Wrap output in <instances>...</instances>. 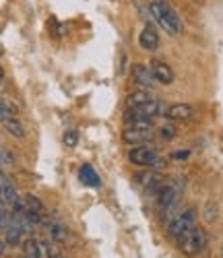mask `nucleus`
I'll return each instance as SVG.
<instances>
[{
    "label": "nucleus",
    "instance_id": "obj_16",
    "mask_svg": "<svg viewBox=\"0 0 223 258\" xmlns=\"http://www.w3.org/2000/svg\"><path fill=\"white\" fill-rule=\"evenodd\" d=\"M149 99H151L149 91H147V89H139V91L130 93V95L126 97V107H137V105H141V103H145V101H149Z\"/></svg>",
    "mask_w": 223,
    "mask_h": 258
},
{
    "label": "nucleus",
    "instance_id": "obj_17",
    "mask_svg": "<svg viewBox=\"0 0 223 258\" xmlns=\"http://www.w3.org/2000/svg\"><path fill=\"white\" fill-rule=\"evenodd\" d=\"M15 114H17V107L7 99H0V122L7 118H13Z\"/></svg>",
    "mask_w": 223,
    "mask_h": 258
},
{
    "label": "nucleus",
    "instance_id": "obj_15",
    "mask_svg": "<svg viewBox=\"0 0 223 258\" xmlns=\"http://www.w3.org/2000/svg\"><path fill=\"white\" fill-rule=\"evenodd\" d=\"M23 256H25V258H41V256H43L41 242H37L35 238L23 240Z\"/></svg>",
    "mask_w": 223,
    "mask_h": 258
},
{
    "label": "nucleus",
    "instance_id": "obj_24",
    "mask_svg": "<svg viewBox=\"0 0 223 258\" xmlns=\"http://www.w3.org/2000/svg\"><path fill=\"white\" fill-rule=\"evenodd\" d=\"M19 258H25V256H23V254H21V256H19Z\"/></svg>",
    "mask_w": 223,
    "mask_h": 258
},
{
    "label": "nucleus",
    "instance_id": "obj_13",
    "mask_svg": "<svg viewBox=\"0 0 223 258\" xmlns=\"http://www.w3.org/2000/svg\"><path fill=\"white\" fill-rule=\"evenodd\" d=\"M79 178H81V182H83L85 186H91V188H99V186H101V180H99V176H97V171H95L91 165H83V167L79 169Z\"/></svg>",
    "mask_w": 223,
    "mask_h": 258
},
{
    "label": "nucleus",
    "instance_id": "obj_23",
    "mask_svg": "<svg viewBox=\"0 0 223 258\" xmlns=\"http://www.w3.org/2000/svg\"><path fill=\"white\" fill-rule=\"evenodd\" d=\"M5 77V71H3V67H0V79H3Z\"/></svg>",
    "mask_w": 223,
    "mask_h": 258
},
{
    "label": "nucleus",
    "instance_id": "obj_14",
    "mask_svg": "<svg viewBox=\"0 0 223 258\" xmlns=\"http://www.w3.org/2000/svg\"><path fill=\"white\" fill-rule=\"evenodd\" d=\"M0 124H3V126H5V131H7L11 137H15V139H25V135H27V133H25V126L21 124L15 116H13V118L3 120Z\"/></svg>",
    "mask_w": 223,
    "mask_h": 258
},
{
    "label": "nucleus",
    "instance_id": "obj_20",
    "mask_svg": "<svg viewBox=\"0 0 223 258\" xmlns=\"http://www.w3.org/2000/svg\"><path fill=\"white\" fill-rule=\"evenodd\" d=\"M215 217H217V205L211 201V203L205 205V219L207 221H215Z\"/></svg>",
    "mask_w": 223,
    "mask_h": 258
},
{
    "label": "nucleus",
    "instance_id": "obj_12",
    "mask_svg": "<svg viewBox=\"0 0 223 258\" xmlns=\"http://www.w3.org/2000/svg\"><path fill=\"white\" fill-rule=\"evenodd\" d=\"M135 180H137L141 186L149 188V190H159V186L163 184V178L157 174V171H143V174L135 176Z\"/></svg>",
    "mask_w": 223,
    "mask_h": 258
},
{
    "label": "nucleus",
    "instance_id": "obj_18",
    "mask_svg": "<svg viewBox=\"0 0 223 258\" xmlns=\"http://www.w3.org/2000/svg\"><path fill=\"white\" fill-rule=\"evenodd\" d=\"M62 143L66 145V147H77V143H79V133L77 131H73V128H71V131H66L64 133V137H62Z\"/></svg>",
    "mask_w": 223,
    "mask_h": 258
},
{
    "label": "nucleus",
    "instance_id": "obj_22",
    "mask_svg": "<svg viewBox=\"0 0 223 258\" xmlns=\"http://www.w3.org/2000/svg\"><path fill=\"white\" fill-rule=\"evenodd\" d=\"M190 155V151H174L172 153V159H186Z\"/></svg>",
    "mask_w": 223,
    "mask_h": 258
},
{
    "label": "nucleus",
    "instance_id": "obj_1",
    "mask_svg": "<svg viewBox=\"0 0 223 258\" xmlns=\"http://www.w3.org/2000/svg\"><path fill=\"white\" fill-rule=\"evenodd\" d=\"M151 15L159 23L161 29H165L170 35H176L182 31V23L178 13L165 3V0H151Z\"/></svg>",
    "mask_w": 223,
    "mask_h": 258
},
{
    "label": "nucleus",
    "instance_id": "obj_11",
    "mask_svg": "<svg viewBox=\"0 0 223 258\" xmlns=\"http://www.w3.org/2000/svg\"><path fill=\"white\" fill-rule=\"evenodd\" d=\"M139 44H141L145 50H149V52L157 50V46H159V33L155 31L151 25L143 27V31H141V35H139Z\"/></svg>",
    "mask_w": 223,
    "mask_h": 258
},
{
    "label": "nucleus",
    "instance_id": "obj_2",
    "mask_svg": "<svg viewBox=\"0 0 223 258\" xmlns=\"http://www.w3.org/2000/svg\"><path fill=\"white\" fill-rule=\"evenodd\" d=\"M194 221H196L194 209H186L182 213L174 215V217L168 221V238L172 242H180L184 235L194 227Z\"/></svg>",
    "mask_w": 223,
    "mask_h": 258
},
{
    "label": "nucleus",
    "instance_id": "obj_4",
    "mask_svg": "<svg viewBox=\"0 0 223 258\" xmlns=\"http://www.w3.org/2000/svg\"><path fill=\"white\" fill-rule=\"evenodd\" d=\"M178 244H180V250H182L186 256H196V254L203 252L205 246H207V233H205L203 227H196V225H194Z\"/></svg>",
    "mask_w": 223,
    "mask_h": 258
},
{
    "label": "nucleus",
    "instance_id": "obj_7",
    "mask_svg": "<svg viewBox=\"0 0 223 258\" xmlns=\"http://www.w3.org/2000/svg\"><path fill=\"white\" fill-rule=\"evenodd\" d=\"M0 199H3V203L11 209V207H15L19 201H21V197H19V192L15 190V186L11 184V180L0 171Z\"/></svg>",
    "mask_w": 223,
    "mask_h": 258
},
{
    "label": "nucleus",
    "instance_id": "obj_21",
    "mask_svg": "<svg viewBox=\"0 0 223 258\" xmlns=\"http://www.w3.org/2000/svg\"><path fill=\"white\" fill-rule=\"evenodd\" d=\"M159 137H161V139H165V141L174 139V137H176V128H174V126H170V124L161 126V128H159Z\"/></svg>",
    "mask_w": 223,
    "mask_h": 258
},
{
    "label": "nucleus",
    "instance_id": "obj_8",
    "mask_svg": "<svg viewBox=\"0 0 223 258\" xmlns=\"http://www.w3.org/2000/svg\"><path fill=\"white\" fill-rule=\"evenodd\" d=\"M149 71H151L153 79L157 81V83H161V85H172V81H174V73H172V69L168 67L165 62H161V60H153Z\"/></svg>",
    "mask_w": 223,
    "mask_h": 258
},
{
    "label": "nucleus",
    "instance_id": "obj_3",
    "mask_svg": "<svg viewBox=\"0 0 223 258\" xmlns=\"http://www.w3.org/2000/svg\"><path fill=\"white\" fill-rule=\"evenodd\" d=\"M128 159L135 165H143V167H151V169H159L165 165V161L147 145H137L135 149H130Z\"/></svg>",
    "mask_w": 223,
    "mask_h": 258
},
{
    "label": "nucleus",
    "instance_id": "obj_10",
    "mask_svg": "<svg viewBox=\"0 0 223 258\" xmlns=\"http://www.w3.org/2000/svg\"><path fill=\"white\" fill-rule=\"evenodd\" d=\"M194 116V110L188 103H174L165 110V118L170 120H190Z\"/></svg>",
    "mask_w": 223,
    "mask_h": 258
},
{
    "label": "nucleus",
    "instance_id": "obj_5",
    "mask_svg": "<svg viewBox=\"0 0 223 258\" xmlns=\"http://www.w3.org/2000/svg\"><path fill=\"white\" fill-rule=\"evenodd\" d=\"M165 110H168V107L161 101L149 99V101H145V103H141L137 107H128L126 114H124V122L135 120V118H149V120H153L155 116H165Z\"/></svg>",
    "mask_w": 223,
    "mask_h": 258
},
{
    "label": "nucleus",
    "instance_id": "obj_9",
    "mask_svg": "<svg viewBox=\"0 0 223 258\" xmlns=\"http://www.w3.org/2000/svg\"><path fill=\"white\" fill-rule=\"evenodd\" d=\"M132 79H135V83L141 85L143 89H151L155 85V79H153L151 71L147 67H143V64H135V67H132Z\"/></svg>",
    "mask_w": 223,
    "mask_h": 258
},
{
    "label": "nucleus",
    "instance_id": "obj_19",
    "mask_svg": "<svg viewBox=\"0 0 223 258\" xmlns=\"http://www.w3.org/2000/svg\"><path fill=\"white\" fill-rule=\"evenodd\" d=\"M126 126L128 128H151L153 120H149V118H135V120H128Z\"/></svg>",
    "mask_w": 223,
    "mask_h": 258
},
{
    "label": "nucleus",
    "instance_id": "obj_6",
    "mask_svg": "<svg viewBox=\"0 0 223 258\" xmlns=\"http://www.w3.org/2000/svg\"><path fill=\"white\" fill-rule=\"evenodd\" d=\"M122 139H124V143L137 147V145H149V143H153L155 135L151 133V128H126Z\"/></svg>",
    "mask_w": 223,
    "mask_h": 258
}]
</instances>
